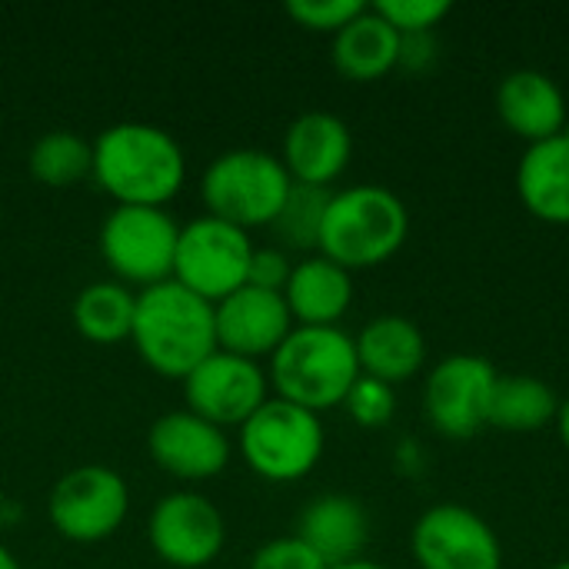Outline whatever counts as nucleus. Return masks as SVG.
<instances>
[{"mask_svg":"<svg viewBox=\"0 0 569 569\" xmlns=\"http://www.w3.org/2000/svg\"><path fill=\"white\" fill-rule=\"evenodd\" d=\"M557 413H560V400L543 380L497 377L487 427H497L503 433H537L550 420H557Z\"/></svg>","mask_w":569,"mask_h":569,"instance_id":"obj_24","label":"nucleus"},{"mask_svg":"<svg viewBox=\"0 0 569 569\" xmlns=\"http://www.w3.org/2000/svg\"><path fill=\"white\" fill-rule=\"evenodd\" d=\"M353 343H357L360 373L387 387L407 383L410 377L423 370V360H427V340L420 327L400 313L370 320L360 330V337H353Z\"/></svg>","mask_w":569,"mask_h":569,"instance_id":"obj_20","label":"nucleus"},{"mask_svg":"<svg viewBox=\"0 0 569 569\" xmlns=\"http://www.w3.org/2000/svg\"><path fill=\"white\" fill-rule=\"evenodd\" d=\"M373 10L400 33V37H417L430 33L443 17L453 10L450 0H377Z\"/></svg>","mask_w":569,"mask_h":569,"instance_id":"obj_27","label":"nucleus"},{"mask_svg":"<svg viewBox=\"0 0 569 569\" xmlns=\"http://www.w3.org/2000/svg\"><path fill=\"white\" fill-rule=\"evenodd\" d=\"M183 400L190 413L210 420L213 427L240 430L270 400V377L257 360L213 350L183 377Z\"/></svg>","mask_w":569,"mask_h":569,"instance_id":"obj_11","label":"nucleus"},{"mask_svg":"<svg viewBox=\"0 0 569 569\" xmlns=\"http://www.w3.org/2000/svg\"><path fill=\"white\" fill-rule=\"evenodd\" d=\"M557 430H560V440L569 450V397L560 403V413H557Z\"/></svg>","mask_w":569,"mask_h":569,"instance_id":"obj_32","label":"nucleus"},{"mask_svg":"<svg viewBox=\"0 0 569 569\" xmlns=\"http://www.w3.org/2000/svg\"><path fill=\"white\" fill-rule=\"evenodd\" d=\"M253 240L247 230L217 220L210 213L180 227L173 280L207 303H220L233 290H240L250 277Z\"/></svg>","mask_w":569,"mask_h":569,"instance_id":"obj_8","label":"nucleus"},{"mask_svg":"<svg viewBox=\"0 0 569 569\" xmlns=\"http://www.w3.org/2000/svg\"><path fill=\"white\" fill-rule=\"evenodd\" d=\"M343 407H347V413H350L360 427L377 430V427L390 423V417L397 413V397H393V387H387V383H380V380L360 373V380H357L353 390L347 393Z\"/></svg>","mask_w":569,"mask_h":569,"instance_id":"obj_29","label":"nucleus"},{"mask_svg":"<svg viewBox=\"0 0 569 569\" xmlns=\"http://www.w3.org/2000/svg\"><path fill=\"white\" fill-rule=\"evenodd\" d=\"M517 193L537 220L569 227V130L527 147L517 167Z\"/></svg>","mask_w":569,"mask_h":569,"instance_id":"obj_21","label":"nucleus"},{"mask_svg":"<svg viewBox=\"0 0 569 569\" xmlns=\"http://www.w3.org/2000/svg\"><path fill=\"white\" fill-rule=\"evenodd\" d=\"M250 569H330L327 560L307 547L297 533L293 537H277V540H267L253 560H250Z\"/></svg>","mask_w":569,"mask_h":569,"instance_id":"obj_30","label":"nucleus"},{"mask_svg":"<svg viewBox=\"0 0 569 569\" xmlns=\"http://www.w3.org/2000/svg\"><path fill=\"white\" fill-rule=\"evenodd\" d=\"M327 433L317 413L270 397L240 427V457L267 483H297L320 463Z\"/></svg>","mask_w":569,"mask_h":569,"instance_id":"obj_6","label":"nucleus"},{"mask_svg":"<svg viewBox=\"0 0 569 569\" xmlns=\"http://www.w3.org/2000/svg\"><path fill=\"white\" fill-rule=\"evenodd\" d=\"M213 327H217V350L257 360L273 357V350L290 337L297 327L283 293L243 283L220 303H213Z\"/></svg>","mask_w":569,"mask_h":569,"instance_id":"obj_15","label":"nucleus"},{"mask_svg":"<svg viewBox=\"0 0 569 569\" xmlns=\"http://www.w3.org/2000/svg\"><path fill=\"white\" fill-rule=\"evenodd\" d=\"M410 550L420 569H503L500 537L463 503L430 507L410 533Z\"/></svg>","mask_w":569,"mask_h":569,"instance_id":"obj_12","label":"nucleus"},{"mask_svg":"<svg viewBox=\"0 0 569 569\" xmlns=\"http://www.w3.org/2000/svg\"><path fill=\"white\" fill-rule=\"evenodd\" d=\"M353 157V137L350 127L327 110H307L300 113L287 133H283V147H280V160L290 173L293 183L303 187H330Z\"/></svg>","mask_w":569,"mask_h":569,"instance_id":"obj_16","label":"nucleus"},{"mask_svg":"<svg viewBox=\"0 0 569 569\" xmlns=\"http://www.w3.org/2000/svg\"><path fill=\"white\" fill-rule=\"evenodd\" d=\"M497 110L507 130L527 143H543L567 130V97L543 70H513L497 87Z\"/></svg>","mask_w":569,"mask_h":569,"instance_id":"obj_17","label":"nucleus"},{"mask_svg":"<svg viewBox=\"0 0 569 569\" xmlns=\"http://www.w3.org/2000/svg\"><path fill=\"white\" fill-rule=\"evenodd\" d=\"M400 47L403 37L373 7H367L340 33H333L330 57L340 77L370 83L387 77L393 67H400Z\"/></svg>","mask_w":569,"mask_h":569,"instance_id":"obj_22","label":"nucleus"},{"mask_svg":"<svg viewBox=\"0 0 569 569\" xmlns=\"http://www.w3.org/2000/svg\"><path fill=\"white\" fill-rule=\"evenodd\" d=\"M407 203L387 187L360 183L330 193L317 250L353 273L387 263L407 243Z\"/></svg>","mask_w":569,"mask_h":569,"instance_id":"obj_4","label":"nucleus"},{"mask_svg":"<svg viewBox=\"0 0 569 569\" xmlns=\"http://www.w3.org/2000/svg\"><path fill=\"white\" fill-rule=\"evenodd\" d=\"M133 310H137V290H130L120 280H97L73 297L70 320L83 340L110 347L130 340Z\"/></svg>","mask_w":569,"mask_h":569,"instance_id":"obj_23","label":"nucleus"},{"mask_svg":"<svg viewBox=\"0 0 569 569\" xmlns=\"http://www.w3.org/2000/svg\"><path fill=\"white\" fill-rule=\"evenodd\" d=\"M297 537L307 547H313L330 569L343 567L360 560L370 540V520L360 500L347 493H323L310 500L307 510L300 513Z\"/></svg>","mask_w":569,"mask_h":569,"instance_id":"obj_19","label":"nucleus"},{"mask_svg":"<svg viewBox=\"0 0 569 569\" xmlns=\"http://www.w3.org/2000/svg\"><path fill=\"white\" fill-rule=\"evenodd\" d=\"M130 340L153 373L183 383V377L217 350L213 303L177 280L137 290Z\"/></svg>","mask_w":569,"mask_h":569,"instance_id":"obj_2","label":"nucleus"},{"mask_svg":"<svg viewBox=\"0 0 569 569\" xmlns=\"http://www.w3.org/2000/svg\"><path fill=\"white\" fill-rule=\"evenodd\" d=\"M363 0H290L287 17L313 33H340L357 13H363Z\"/></svg>","mask_w":569,"mask_h":569,"instance_id":"obj_28","label":"nucleus"},{"mask_svg":"<svg viewBox=\"0 0 569 569\" xmlns=\"http://www.w3.org/2000/svg\"><path fill=\"white\" fill-rule=\"evenodd\" d=\"M283 300L297 327H337L353 303V277L327 257H303L293 263Z\"/></svg>","mask_w":569,"mask_h":569,"instance_id":"obj_18","label":"nucleus"},{"mask_svg":"<svg viewBox=\"0 0 569 569\" xmlns=\"http://www.w3.org/2000/svg\"><path fill=\"white\" fill-rule=\"evenodd\" d=\"M553 569H569V560H563V563H557V567Z\"/></svg>","mask_w":569,"mask_h":569,"instance_id":"obj_35","label":"nucleus"},{"mask_svg":"<svg viewBox=\"0 0 569 569\" xmlns=\"http://www.w3.org/2000/svg\"><path fill=\"white\" fill-rule=\"evenodd\" d=\"M333 569H387V567H380V563H373V560H353V563H343V567H333Z\"/></svg>","mask_w":569,"mask_h":569,"instance_id":"obj_34","label":"nucleus"},{"mask_svg":"<svg viewBox=\"0 0 569 569\" xmlns=\"http://www.w3.org/2000/svg\"><path fill=\"white\" fill-rule=\"evenodd\" d=\"M497 377L500 373L493 363L473 353H453L440 360L423 387V410L430 423L453 440L480 433L490 417Z\"/></svg>","mask_w":569,"mask_h":569,"instance_id":"obj_13","label":"nucleus"},{"mask_svg":"<svg viewBox=\"0 0 569 569\" xmlns=\"http://www.w3.org/2000/svg\"><path fill=\"white\" fill-rule=\"evenodd\" d=\"M147 453L173 480L203 483L227 470L233 450H230L227 430L213 427L210 420H203L183 407V410L163 413L150 423Z\"/></svg>","mask_w":569,"mask_h":569,"instance_id":"obj_14","label":"nucleus"},{"mask_svg":"<svg viewBox=\"0 0 569 569\" xmlns=\"http://www.w3.org/2000/svg\"><path fill=\"white\" fill-rule=\"evenodd\" d=\"M180 227L163 207H113L100 223V257L120 283L147 290L173 280Z\"/></svg>","mask_w":569,"mask_h":569,"instance_id":"obj_7","label":"nucleus"},{"mask_svg":"<svg viewBox=\"0 0 569 569\" xmlns=\"http://www.w3.org/2000/svg\"><path fill=\"white\" fill-rule=\"evenodd\" d=\"M0 569H20V560H17L3 543H0Z\"/></svg>","mask_w":569,"mask_h":569,"instance_id":"obj_33","label":"nucleus"},{"mask_svg":"<svg viewBox=\"0 0 569 569\" xmlns=\"http://www.w3.org/2000/svg\"><path fill=\"white\" fill-rule=\"evenodd\" d=\"M327 203H330V190L293 183L277 220L270 223L277 240H283V247H293V250H317Z\"/></svg>","mask_w":569,"mask_h":569,"instance_id":"obj_26","label":"nucleus"},{"mask_svg":"<svg viewBox=\"0 0 569 569\" xmlns=\"http://www.w3.org/2000/svg\"><path fill=\"white\" fill-rule=\"evenodd\" d=\"M293 180L283 160L270 150L237 147L213 157L200 177V200L210 217L240 230L270 227L290 193Z\"/></svg>","mask_w":569,"mask_h":569,"instance_id":"obj_5","label":"nucleus"},{"mask_svg":"<svg viewBox=\"0 0 569 569\" xmlns=\"http://www.w3.org/2000/svg\"><path fill=\"white\" fill-rule=\"evenodd\" d=\"M27 170L40 187L70 190L93 173V143L73 130H50L33 140L27 153Z\"/></svg>","mask_w":569,"mask_h":569,"instance_id":"obj_25","label":"nucleus"},{"mask_svg":"<svg viewBox=\"0 0 569 569\" xmlns=\"http://www.w3.org/2000/svg\"><path fill=\"white\" fill-rule=\"evenodd\" d=\"M90 180L117 207H167L187 183V153L170 130L123 120L97 133Z\"/></svg>","mask_w":569,"mask_h":569,"instance_id":"obj_1","label":"nucleus"},{"mask_svg":"<svg viewBox=\"0 0 569 569\" xmlns=\"http://www.w3.org/2000/svg\"><path fill=\"white\" fill-rule=\"evenodd\" d=\"M147 543L173 569L210 567L227 543V523L217 503L197 490L160 497L147 517Z\"/></svg>","mask_w":569,"mask_h":569,"instance_id":"obj_10","label":"nucleus"},{"mask_svg":"<svg viewBox=\"0 0 569 569\" xmlns=\"http://www.w3.org/2000/svg\"><path fill=\"white\" fill-rule=\"evenodd\" d=\"M130 513L127 480L100 463H83L67 470L50 497L47 520L70 543H103L110 540Z\"/></svg>","mask_w":569,"mask_h":569,"instance_id":"obj_9","label":"nucleus"},{"mask_svg":"<svg viewBox=\"0 0 569 569\" xmlns=\"http://www.w3.org/2000/svg\"><path fill=\"white\" fill-rule=\"evenodd\" d=\"M270 387L280 400L323 413L343 407L360 380L357 343L340 327H293L270 357Z\"/></svg>","mask_w":569,"mask_h":569,"instance_id":"obj_3","label":"nucleus"},{"mask_svg":"<svg viewBox=\"0 0 569 569\" xmlns=\"http://www.w3.org/2000/svg\"><path fill=\"white\" fill-rule=\"evenodd\" d=\"M290 270H293V263H290V257L283 250H277V247H253L247 283L283 293V287L290 280Z\"/></svg>","mask_w":569,"mask_h":569,"instance_id":"obj_31","label":"nucleus"}]
</instances>
